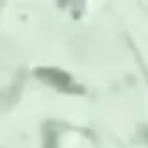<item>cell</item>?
Returning a JSON list of instances; mask_svg holds the SVG:
<instances>
[{
  "label": "cell",
  "instance_id": "obj_1",
  "mask_svg": "<svg viewBox=\"0 0 148 148\" xmlns=\"http://www.w3.org/2000/svg\"><path fill=\"white\" fill-rule=\"evenodd\" d=\"M37 76H39L42 81L60 88V90H69V88L74 86L72 79H69V74H65L62 69H56V67H42V69H37Z\"/></svg>",
  "mask_w": 148,
  "mask_h": 148
}]
</instances>
